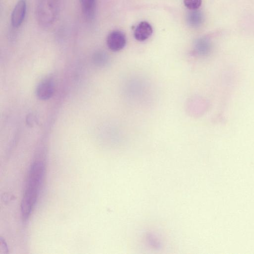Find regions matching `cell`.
<instances>
[{"label":"cell","mask_w":254,"mask_h":254,"mask_svg":"<svg viewBox=\"0 0 254 254\" xmlns=\"http://www.w3.org/2000/svg\"><path fill=\"white\" fill-rule=\"evenodd\" d=\"M55 91L53 80L50 78L43 79L37 86V96L41 100H46L51 98Z\"/></svg>","instance_id":"5b68a950"},{"label":"cell","mask_w":254,"mask_h":254,"mask_svg":"<svg viewBox=\"0 0 254 254\" xmlns=\"http://www.w3.org/2000/svg\"><path fill=\"white\" fill-rule=\"evenodd\" d=\"M43 161L36 160L32 164L21 202L23 218L26 219L36 201L44 173Z\"/></svg>","instance_id":"6da1fadb"},{"label":"cell","mask_w":254,"mask_h":254,"mask_svg":"<svg viewBox=\"0 0 254 254\" xmlns=\"http://www.w3.org/2000/svg\"><path fill=\"white\" fill-rule=\"evenodd\" d=\"M82 12L87 20L93 19L95 10L96 0H80Z\"/></svg>","instance_id":"52a82bcc"},{"label":"cell","mask_w":254,"mask_h":254,"mask_svg":"<svg viewBox=\"0 0 254 254\" xmlns=\"http://www.w3.org/2000/svg\"><path fill=\"white\" fill-rule=\"evenodd\" d=\"M153 33L151 25L147 21H141L137 25L134 31V36L139 41H144L149 38Z\"/></svg>","instance_id":"8992f818"},{"label":"cell","mask_w":254,"mask_h":254,"mask_svg":"<svg viewBox=\"0 0 254 254\" xmlns=\"http://www.w3.org/2000/svg\"><path fill=\"white\" fill-rule=\"evenodd\" d=\"M106 43L109 49L117 52L122 50L126 44V37L121 31L116 30L111 32L107 37Z\"/></svg>","instance_id":"3957f363"},{"label":"cell","mask_w":254,"mask_h":254,"mask_svg":"<svg viewBox=\"0 0 254 254\" xmlns=\"http://www.w3.org/2000/svg\"><path fill=\"white\" fill-rule=\"evenodd\" d=\"M26 9V0H19L11 15V23L13 27L18 28L22 24L25 17Z\"/></svg>","instance_id":"277c9868"},{"label":"cell","mask_w":254,"mask_h":254,"mask_svg":"<svg viewBox=\"0 0 254 254\" xmlns=\"http://www.w3.org/2000/svg\"><path fill=\"white\" fill-rule=\"evenodd\" d=\"M187 16V20L189 24L192 26H197L200 25L203 20V15L199 11L193 10Z\"/></svg>","instance_id":"ba28073f"},{"label":"cell","mask_w":254,"mask_h":254,"mask_svg":"<svg viewBox=\"0 0 254 254\" xmlns=\"http://www.w3.org/2000/svg\"><path fill=\"white\" fill-rule=\"evenodd\" d=\"M202 0H184L185 6L190 10H196L201 5Z\"/></svg>","instance_id":"9c48e42d"},{"label":"cell","mask_w":254,"mask_h":254,"mask_svg":"<svg viewBox=\"0 0 254 254\" xmlns=\"http://www.w3.org/2000/svg\"><path fill=\"white\" fill-rule=\"evenodd\" d=\"M60 0H38L36 16L43 27L51 25L56 19L60 9Z\"/></svg>","instance_id":"7a4b0ae2"}]
</instances>
